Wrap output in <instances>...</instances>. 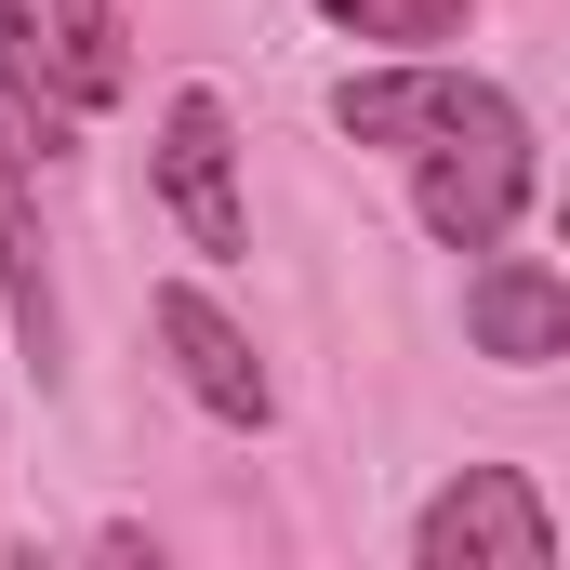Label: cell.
I'll return each instance as SVG.
<instances>
[{"mask_svg": "<svg viewBox=\"0 0 570 570\" xmlns=\"http://www.w3.org/2000/svg\"><path fill=\"white\" fill-rule=\"evenodd\" d=\"M40 53H53V94H67L80 120L134 94V27H120V0H40Z\"/></svg>", "mask_w": 570, "mask_h": 570, "instance_id": "cell-8", "label": "cell"}, {"mask_svg": "<svg viewBox=\"0 0 570 570\" xmlns=\"http://www.w3.org/2000/svg\"><path fill=\"white\" fill-rule=\"evenodd\" d=\"M504 80H478V67H451V53H385V67H358V80H332V134L345 146H438L464 107H491Z\"/></svg>", "mask_w": 570, "mask_h": 570, "instance_id": "cell-6", "label": "cell"}, {"mask_svg": "<svg viewBox=\"0 0 570 570\" xmlns=\"http://www.w3.org/2000/svg\"><path fill=\"white\" fill-rule=\"evenodd\" d=\"M0 107L40 134V159H53V146H67V120H80V107L53 94V53H40V0H0Z\"/></svg>", "mask_w": 570, "mask_h": 570, "instance_id": "cell-9", "label": "cell"}, {"mask_svg": "<svg viewBox=\"0 0 570 570\" xmlns=\"http://www.w3.org/2000/svg\"><path fill=\"white\" fill-rule=\"evenodd\" d=\"M345 40H372V53H451L464 27H478V0H318Z\"/></svg>", "mask_w": 570, "mask_h": 570, "instance_id": "cell-10", "label": "cell"}, {"mask_svg": "<svg viewBox=\"0 0 570 570\" xmlns=\"http://www.w3.org/2000/svg\"><path fill=\"white\" fill-rule=\"evenodd\" d=\"M412 570H558V518L518 464H464L412 518Z\"/></svg>", "mask_w": 570, "mask_h": 570, "instance_id": "cell-2", "label": "cell"}, {"mask_svg": "<svg viewBox=\"0 0 570 570\" xmlns=\"http://www.w3.org/2000/svg\"><path fill=\"white\" fill-rule=\"evenodd\" d=\"M146 332H159L173 385H186L213 425H239V438H266V425H279V372L253 358V332H239V318H226L199 279H159V292H146Z\"/></svg>", "mask_w": 570, "mask_h": 570, "instance_id": "cell-4", "label": "cell"}, {"mask_svg": "<svg viewBox=\"0 0 570 570\" xmlns=\"http://www.w3.org/2000/svg\"><path fill=\"white\" fill-rule=\"evenodd\" d=\"M464 332H478V358H504V372H544L570 358V279L544 253H478V279H464Z\"/></svg>", "mask_w": 570, "mask_h": 570, "instance_id": "cell-7", "label": "cell"}, {"mask_svg": "<svg viewBox=\"0 0 570 570\" xmlns=\"http://www.w3.org/2000/svg\"><path fill=\"white\" fill-rule=\"evenodd\" d=\"M40 134L0 107V305H13V345L40 385H67V305H53V226H40Z\"/></svg>", "mask_w": 570, "mask_h": 570, "instance_id": "cell-5", "label": "cell"}, {"mask_svg": "<svg viewBox=\"0 0 570 570\" xmlns=\"http://www.w3.org/2000/svg\"><path fill=\"white\" fill-rule=\"evenodd\" d=\"M531 107L518 94H491V107H464L438 146H412V213H425L438 253H491V239H518V213H531Z\"/></svg>", "mask_w": 570, "mask_h": 570, "instance_id": "cell-1", "label": "cell"}, {"mask_svg": "<svg viewBox=\"0 0 570 570\" xmlns=\"http://www.w3.org/2000/svg\"><path fill=\"white\" fill-rule=\"evenodd\" d=\"M159 199H173L186 253H213V266H239V253H253V199H239V120H226V94H213V80H186V94L159 107Z\"/></svg>", "mask_w": 570, "mask_h": 570, "instance_id": "cell-3", "label": "cell"}]
</instances>
